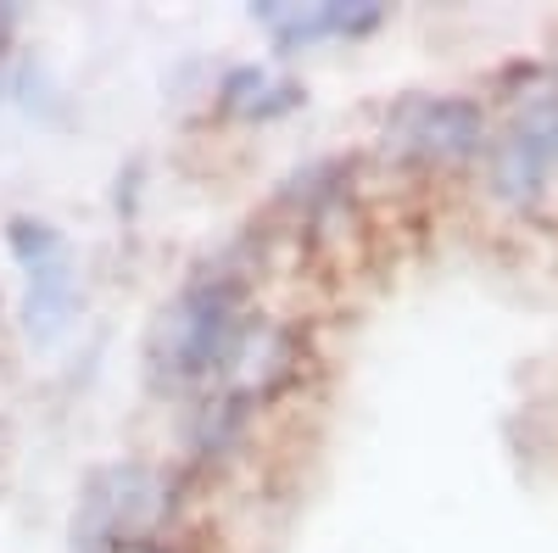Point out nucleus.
I'll return each mask as SVG.
<instances>
[{
  "label": "nucleus",
  "mask_w": 558,
  "mask_h": 553,
  "mask_svg": "<svg viewBox=\"0 0 558 553\" xmlns=\"http://www.w3.org/2000/svg\"><path fill=\"white\" fill-rule=\"evenodd\" d=\"M252 336L246 318V274L235 268H202L191 286L173 297V308H162L157 325V375L168 386H207L218 375H229Z\"/></svg>",
  "instance_id": "nucleus-1"
},
{
  "label": "nucleus",
  "mask_w": 558,
  "mask_h": 553,
  "mask_svg": "<svg viewBox=\"0 0 558 553\" xmlns=\"http://www.w3.org/2000/svg\"><path fill=\"white\" fill-rule=\"evenodd\" d=\"M173 509L168 476L146 465H107L84 481L73 515V553H118L123 542H146Z\"/></svg>",
  "instance_id": "nucleus-2"
},
{
  "label": "nucleus",
  "mask_w": 558,
  "mask_h": 553,
  "mask_svg": "<svg viewBox=\"0 0 558 553\" xmlns=\"http://www.w3.org/2000/svg\"><path fill=\"white\" fill-rule=\"evenodd\" d=\"M7 247L23 268V325L28 336L45 347L68 330L73 318V302H78V268H73V252L62 241L57 224H45L34 213H17L7 218Z\"/></svg>",
  "instance_id": "nucleus-3"
},
{
  "label": "nucleus",
  "mask_w": 558,
  "mask_h": 553,
  "mask_svg": "<svg viewBox=\"0 0 558 553\" xmlns=\"http://www.w3.org/2000/svg\"><path fill=\"white\" fill-rule=\"evenodd\" d=\"M558 168V96H536L492 146V191L502 202H531Z\"/></svg>",
  "instance_id": "nucleus-4"
},
{
  "label": "nucleus",
  "mask_w": 558,
  "mask_h": 553,
  "mask_svg": "<svg viewBox=\"0 0 558 553\" xmlns=\"http://www.w3.org/2000/svg\"><path fill=\"white\" fill-rule=\"evenodd\" d=\"M481 134H486V118H481L475 101H463V96H413L391 118L397 152L418 157V163L470 157V152H481Z\"/></svg>",
  "instance_id": "nucleus-5"
},
{
  "label": "nucleus",
  "mask_w": 558,
  "mask_h": 553,
  "mask_svg": "<svg viewBox=\"0 0 558 553\" xmlns=\"http://www.w3.org/2000/svg\"><path fill=\"white\" fill-rule=\"evenodd\" d=\"M279 51H296V45H318V39H357L375 34L386 23V7L363 0V7H341V0H324V7H286V0H268L252 12Z\"/></svg>",
  "instance_id": "nucleus-6"
},
{
  "label": "nucleus",
  "mask_w": 558,
  "mask_h": 553,
  "mask_svg": "<svg viewBox=\"0 0 558 553\" xmlns=\"http://www.w3.org/2000/svg\"><path fill=\"white\" fill-rule=\"evenodd\" d=\"M223 112H241V118H279L302 107V84H274L263 68H235L223 79Z\"/></svg>",
  "instance_id": "nucleus-7"
}]
</instances>
